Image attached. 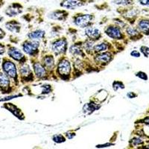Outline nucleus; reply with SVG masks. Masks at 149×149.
Listing matches in <instances>:
<instances>
[{
  "instance_id": "1",
  "label": "nucleus",
  "mask_w": 149,
  "mask_h": 149,
  "mask_svg": "<svg viewBox=\"0 0 149 149\" xmlns=\"http://www.w3.org/2000/svg\"><path fill=\"white\" fill-rule=\"evenodd\" d=\"M57 74L60 78L63 81H69L70 79L71 74V64L70 61L66 58H62L60 59L59 62L57 64Z\"/></svg>"
},
{
  "instance_id": "2",
  "label": "nucleus",
  "mask_w": 149,
  "mask_h": 149,
  "mask_svg": "<svg viewBox=\"0 0 149 149\" xmlns=\"http://www.w3.org/2000/svg\"><path fill=\"white\" fill-rule=\"evenodd\" d=\"M94 19V15L90 14H74L73 17V22L76 26L80 28H87L91 26L92 21Z\"/></svg>"
},
{
  "instance_id": "3",
  "label": "nucleus",
  "mask_w": 149,
  "mask_h": 149,
  "mask_svg": "<svg viewBox=\"0 0 149 149\" xmlns=\"http://www.w3.org/2000/svg\"><path fill=\"white\" fill-rule=\"evenodd\" d=\"M94 2L95 0H62L60 2V6L65 9L74 10L90 5Z\"/></svg>"
},
{
  "instance_id": "4",
  "label": "nucleus",
  "mask_w": 149,
  "mask_h": 149,
  "mask_svg": "<svg viewBox=\"0 0 149 149\" xmlns=\"http://www.w3.org/2000/svg\"><path fill=\"white\" fill-rule=\"evenodd\" d=\"M22 50L24 52L31 57H36L39 54L40 42L38 40H26L22 44Z\"/></svg>"
},
{
  "instance_id": "5",
  "label": "nucleus",
  "mask_w": 149,
  "mask_h": 149,
  "mask_svg": "<svg viewBox=\"0 0 149 149\" xmlns=\"http://www.w3.org/2000/svg\"><path fill=\"white\" fill-rule=\"evenodd\" d=\"M2 70L4 73L6 74L10 78L13 79L14 81H17V70L15 63L10 60L5 59L2 63Z\"/></svg>"
},
{
  "instance_id": "6",
  "label": "nucleus",
  "mask_w": 149,
  "mask_h": 149,
  "mask_svg": "<svg viewBox=\"0 0 149 149\" xmlns=\"http://www.w3.org/2000/svg\"><path fill=\"white\" fill-rule=\"evenodd\" d=\"M68 42L66 38H60L52 43V49L56 55L65 54L67 51Z\"/></svg>"
},
{
  "instance_id": "7",
  "label": "nucleus",
  "mask_w": 149,
  "mask_h": 149,
  "mask_svg": "<svg viewBox=\"0 0 149 149\" xmlns=\"http://www.w3.org/2000/svg\"><path fill=\"white\" fill-rule=\"evenodd\" d=\"M113 59V54L111 52L105 51L97 53L94 57V61L99 66H106Z\"/></svg>"
},
{
  "instance_id": "8",
  "label": "nucleus",
  "mask_w": 149,
  "mask_h": 149,
  "mask_svg": "<svg viewBox=\"0 0 149 149\" xmlns=\"http://www.w3.org/2000/svg\"><path fill=\"white\" fill-rule=\"evenodd\" d=\"M23 11V5L19 2H13L5 9V14L10 17H14L22 14Z\"/></svg>"
},
{
  "instance_id": "9",
  "label": "nucleus",
  "mask_w": 149,
  "mask_h": 149,
  "mask_svg": "<svg viewBox=\"0 0 149 149\" xmlns=\"http://www.w3.org/2000/svg\"><path fill=\"white\" fill-rule=\"evenodd\" d=\"M104 33L108 36L110 38L114 40L123 39L124 35L119 26H109L104 29Z\"/></svg>"
},
{
  "instance_id": "10",
  "label": "nucleus",
  "mask_w": 149,
  "mask_h": 149,
  "mask_svg": "<svg viewBox=\"0 0 149 149\" xmlns=\"http://www.w3.org/2000/svg\"><path fill=\"white\" fill-rule=\"evenodd\" d=\"M19 72L21 74V79L22 81H26V82H31L34 81V73L27 63H22L19 69Z\"/></svg>"
},
{
  "instance_id": "11",
  "label": "nucleus",
  "mask_w": 149,
  "mask_h": 149,
  "mask_svg": "<svg viewBox=\"0 0 149 149\" xmlns=\"http://www.w3.org/2000/svg\"><path fill=\"white\" fill-rule=\"evenodd\" d=\"M8 54L10 58L14 59V61H17L19 63H20L21 64L26 63L27 61V58H26V56L24 55L23 53L16 47L9 48Z\"/></svg>"
},
{
  "instance_id": "12",
  "label": "nucleus",
  "mask_w": 149,
  "mask_h": 149,
  "mask_svg": "<svg viewBox=\"0 0 149 149\" xmlns=\"http://www.w3.org/2000/svg\"><path fill=\"white\" fill-rule=\"evenodd\" d=\"M70 14L65 9H57L53 11L50 12L48 15L49 19H53V20L58 21H65L68 18Z\"/></svg>"
},
{
  "instance_id": "13",
  "label": "nucleus",
  "mask_w": 149,
  "mask_h": 149,
  "mask_svg": "<svg viewBox=\"0 0 149 149\" xmlns=\"http://www.w3.org/2000/svg\"><path fill=\"white\" fill-rule=\"evenodd\" d=\"M33 69L34 74L38 79H46L47 78V70L42 66V64L38 61L33 62Z\"/></svg>"
},
{
  "instance_id": "14",
  "label": "nucleus",
  "mask_w": 149,
  "mask_h": 149,
  "mask_svg": "<svg viewBox=\"0 0 149 149\" xmlns=\"http://www.w3.org/2000/svg\"><path fill=\"white\" fill-rule=\"evenodd\" d=\"M85 34L87 36L89 40L93 41V42L99 40L102 37L101 31L99 29H96V28L92 27V26L87 27L85 29Z\"/></svg>"
},
{
  "instance_id": "15",
  "label": "nucleus",
  "mask_w": 149,
  "mask_h": 149,
  "mask_svg": "<svg viewBox=\"0 0 149 149\" xmlns=\"http://www.w3.org/2000/svg\"><path fill=\"white\" fill-rule=\"evenodd\" d=\"M101 107L102 106H101L100 104L97 103L95 101L91 100L84 105L83 112L84 113H85L86 115H90V114H92L96 110H99Z\"/></svg>"
},
{
  "instance_id": "16",
  "label": "nucleus",
  "mask_w": 149,
  "mask_h": 149,
  "mask_svg": "<svg viewBox=\"0 0 149 149\" xmlns=\"http://www.w3.org/2000/svg\"><path fill=\"white\" fill-rule=\"evenodd\" d=\"M42 66H44L45 69L48 71L51 72L54 69V66H55V62H54V56L52 54H47V55L44 56L42 59Z\"/></svg>"
},
{
  "instance_id": "17",
  "label": "nucleus",
  "mask_w": 149,
  "mask_h": 149,
  "mask_svg": "<svg viewBox=\"0 0 149 149\" xmlns=\"http://www.w3.org/2000/svg\"><path fill=\"white\" fill-rule=\"evenodd\" d=\"M5 108H7L10 112H11L12 113L14 114L15 116H17L18 119H21V120H23V119H25V116L22 113V112L21 111L20 109H19L17 106H15V105L13 104H5Z\"/></svg>"
},
{
  "instance_id": "18",
  "label": "nucleus",
  "mask_w": 149,
  "mask_h": 149,
  "mask_svg": "<svg viewBox=\"0 0 149 149\" xmlns=\"http://www.w3.org/2000/svg\"><path fill=\"white\" fill-rule=\"evenodd\" d=\"M45 34H46L45 31L42 29H37L29 33L27 37H29V40H40L44 38Z\"/></svg>"
},
{
  "instance_id": "19",
  "label": "nucleus",
  "mask_w": 149,
  "mask_h": 149,
  "mask_svg": "<svg viewBox=\"0 0 149 149\" xmlns=\"http://www.w3.org/2000/svg\"><path fill=\"white\" fill-rule=\"evenodd\" d=\"M5 27L9 31L13 33H19L21 30V25L17 20H11L5 24Z\"/></svg>"
},
{
  "instance_id": "20",
  "label": "nucleus",
  "mask_w": 149,
  "mask_h": 149,
  "mask_svg": "<svg viewBox=\"0 0 149 149\" xmlns=\"http://www.w3.org/2000/svg\"><path fill=\"white\" fill-rule=\"evenodd\" d=\"M70 52L72 54L74 57H78V56H82L85 57V54L84 53L83 49H82V43L81 44H74L70 46Z\"/></svg>"
},
{
  "instance_id": "21",
  "label": "nucleus",
  "mask_w": 149,
  "mask_h": 149,
  "mask_svg": "<svg viewBox=\"0 0 149 149\" xmlns=\"http://www.w3.org/2000/svg\"><path fill=\"white\" fill-rule=\"evenodd\" d=\"M110 43L107 42V41L99 42V43L94 46V47H93V52L95 53V54H97V53H100L102 52L108 51L109 49H110Z\"/></svg>"
},
{
  "instance_id": "22",
  "label": "nucleus",
  "mask_w": 149,
  "mask_h": 149,
  "mask_svg": "<svg viewBox=\"0 0 149 149\" xmlns=\"http://www.w3.org/2000/svg\"><path fill=\"white\" fill-rule=\"evenodd\" d=\"M10 84V78L6 74L0 72V88L6 90L9 88Z\"/></svg>"
},
{
  "instance_id": "23",
  "label": "nucleus",
  "mask_w": 149,
  "mask_h": 149,
  "mask_svg": "<svg viewBox=\"0 0 149 149\" xmlns=\"http://www.w3.org/2000/svg\"><path fill=\"white\" fill-rule=\"evenodd\" d=\"M138 29L146 34H149V20L142 19L138 23Z\"/></svg>"
},
{
  "instance_id": "24",
  "label": "nucleus",
  "mask_w": 149,
  "mask_h": 149,
  "mask_svg": "<svg viewBox=\"0 0 149 149\" xmlns=\"http://www.w3.org/2000/svg\"><path fill=\"white\" fill-rule=\"evenodd\" d=\"M112 2L114 5H119L122 7H127V6H131L134 5V0H113Z\"/></svg>"
},
{
  "instance_id": "25",
  "label": "nucleus",
  "mask_w": 149,
  "mask_h": 149,
  "mask_svg": "<svg viewBox=\"0 0 149 149\" xmlns=\"http://www.w3.org/2000/svg\"><path fill=\"white\" fill-rule=\"evenodd\" d=\"M52 139L54 142L58 143V144H61V143L66 142V138L63 134H54L52 136Z\"/></svg>"
},
{
  "instance_id": "26",
  "label": "nucleus",
  "mask_w": 149,
  "mask_h": 149,
  "mask_svg": "<svg viewBox=\"0 0 149 149\" xmlns=\"http://www.w3.org/2000/svg\"><path fill=\"white\" fill-rule=\"evenodd\" d=\"M112 86H113V89L114 90V91H117L119 89H125V84L122 81H113Z\"/></svg>"
},
{
  "instance_id": "27",
  "label": "nucleus",
  "mask_w": 149,
  "mask_h": 149,
  "mask_svg": "<svg viewBox=\"0 0 149 149\" xmlns=\"http://www.w3.org/2000/svg\"><path fill=\"white\" fill-rule=\"evenodd\" d=\"M126 32H127V34H128L130 37H136V36H137L138 34H139L138 31L132 27H127V29H126Z\"/></svg>"
},
{
  "instance_id": "28",
  "label": "nucleus",
  "mask_w": 149,
  "mask_h": 149,
  "mask_svg": "<svg viewBox=\"0 0 149 149\" xmlns=\"http://www.w3.org/2000/svg\"><path fill=\"white\" fill-rule=\"evenodd\" d=\"M130 143L132 145V146H139V145L143 144V140H142V139H140V138L135 137L130 140Z\"/></svg>"
},
{
  "instance_id": "29",
  "label": "nucleus",
  "mask_w": 149,
  "mask_h": 149,
  "mask_svg": "<svg viewBox=\"0 0 149 149\" xmlns=\"http://www.w3.org/2000/svg\"><path fill=\"white\" fill-rule=\"evenodd\" d=\"M140 51L142 54H144L146 58H148L149 55V48L147 47V46H142L140 48Z\"/></svg>"
},
{
  "instance_id": "30",
  "label": "nucleus",
  "mask_w": 149,
  "mask_h": 149,
  "mask_svg": "<svg viewBox=\"0 0 149 149\" xmlns=\"http://www.w3.org/2000/svg\"><path fill=\"white\" fill-rule=\"evenodd\" d=\"M136 75L137 77H139V78H141V79L145 80V81H147L148 80L147 74H146L145 72H137L136 74Z\"/></svg>"
},
{
  "instance_id": "31",
  "label": "nucleus",
  "mask_w": 149,
  "mask_h": 149,
  "mask_svg": "<svg viewBox=\"0 0 149 149\" xmlns=\"http://www.w3.org/2000/svg\"><path fill=\"white\" fill-rule=\"evenodd\" d=\"M114 143H112V142H107V143H105V144H102V145H97L95 147L97 148H107L110 147V146H114Z\"/></svg>"
},
{
  "instance_id": "32",
  "label": "nucleus",
  "mask_w": 149,
  "mask_h": 149,
  "mask_svg": "<svg viewBox=\"0 0 149 149\" xmlns=\"http://www.w3.org/2000/svg\"><path fill=\"white\" fill-rule=\"evenodd\" d=\"M75 136H76V134H75V133L72 132V131H68V132H66V134H65V136L70 139H73Z\"/></svg>"
},
{
  "instance_id": "33",
  "label": "nucleus",
  "mask_w": 149,
  "mask_h": 149,
  "mask_svg": "<svg viewBox=\"0 0 149 149\" xmlns=\"http://www.w3.org/2000/svg\"><path fill=\"white\" fill-rule=\"evenodd\" d=\"M19 96H22V94H18V95H10V96L6 97V98H3V99H1V100H0V102H4V101H8V100H10V99H13V98H17V97H19Z\"/></svg>"
},
{
  "instance_id": "34",
  "label": "nucleus",
  "mask_w": 149,
  "mask_h": 149,
  "mask_svg": "<svg viewBox=\"0 0 149 149\" xmlns=\"http://www.w3.org/2000/svg\"><path fill=\"white\" fill-rule=\"evenodd\" d=\"M130 55L134 57V58H139L140 57V53L138 51H136V50H134V51L130 52Z\"/></svg>"
},
{
  "instance_id": "35",
  "label": "nucleus",
  "mask_w": 149,
  "mask_h": 149,
  "mask_svg": "<svg viewBox=\"0 0 149 149\" xmlns=\"http://www.w3.org/2000/svg\"><path fill=\"white\" fill-rule=\"evenodd\" d=\"M139 2L143 6H149V0H139Z\"/></svg>"
},
{
  "instance_id": "36",
  "label": "nucleus",
  "mask_w": 149,
  "mask_h": 149,
  "mask_svg": "<svg viewBox=\"0 0 149 149\" xmlns=\"http://www.w3.org/2000/svg\"><path fill=\"white\" fill-rule=\"evenodd\" d=\"M127 96L129 98H135V97L137 96V95H136V94H135L134 93H133V92H130V93H128L127 94Z\"/></svg>"
},
{
  "instance_id": "37",
  "label": "nucleus",
  "mask_w": 149,
  "mask_h": 149,
  "mask_svg": "<svg viewBox=\"0 0 149 149\" xmlns=\"http://www.w3.org/2000/svg\"><path fill=\"white\" fill-rule=\"evenodd\" d=\"M5 52V48L2 44L0 43V55H2Z\"/></svg>"
},
{
  "instance_id": "38",
  "label": "nucleus",
  "mask_w": 149,
  "mask_h": 149,
  "mask_svg": "<svg viewBox=\"0 0 149 149\" xmlns=\"http://www.w3.org/2000/svg\"><path fill=\"white\" fill-rule=\"evenodd\" d=\"M5 32L2 30V29H0V40H2L5 37Z\"/></svg>"
},
{
  "instance_id": "39",
  "label": "nucleus",
  "mask_w": 149,
  "mask_h": 149,
  "mask_svg": "<svg viewBox=\"0 0 149 149\" xmlns=\"http://www.w3.org/2000/svg\"><path fill=\"white\" fill-rule=\"evenodd\" d=\"M142 122H144L145 124H146V125H149V116L146 117V118L142 120Z\"/></svg>"
},
{
  "instance_id": "40",
  "label": "nucleus",
  "mask_w": 149,
  "mask_h": 149,
  "mask_svg": "<svg viewBox=\"0 0 149 149\" xmlns=\"http://www.w3.org/2000/svg\"><path fill=\"white\" fill-rule=\"evenodd\" d=\"M4 4H5V1L4 0H0V8L2 7Z\"/></svg>"
},
{
  "instance_id": "41",
  "label": "nucleus",
  "mask_w": 149,
  "mask_h": 149,
  "mask_svg": "<svg viewBox=\"0 0 149 149\" xmlns=\"http://www.w3.org/2000/svg\"><path fill=\"white\" fill-rule=\"evenodd\" d=\"M2 19H3V17H2V16H0V22H1V21H2Z\"/></svg>"
},
{
  "instance_id": "42",
  "label": "nucleus",
  "mask_w": 149,
  "mask_h": 149,
  "mask_svg": "<svg viewBox=\"0 0 149 149\" xmlns=\"http://www.w3.org/2000/svg\"><path fill=\"white\" fill-rule=\"evenodd\" d=\"M146 148H149V145H148V146H146Z\"/></svg>"
},
{
  "instance_id": "43",
  "label": "nucleus",
  "mask_w": 149,
  "mask_h": 149,
  "mask_svg": "<svg viewBox=\"0 0 149 149\" xmlns=\"http://www.w3.org/2000/svg\"><path fill=\"white\" fill-rule=\"evenodd\" d=\"M0 64H1V58H0Z\"/></svg>"
}]
</instances>
